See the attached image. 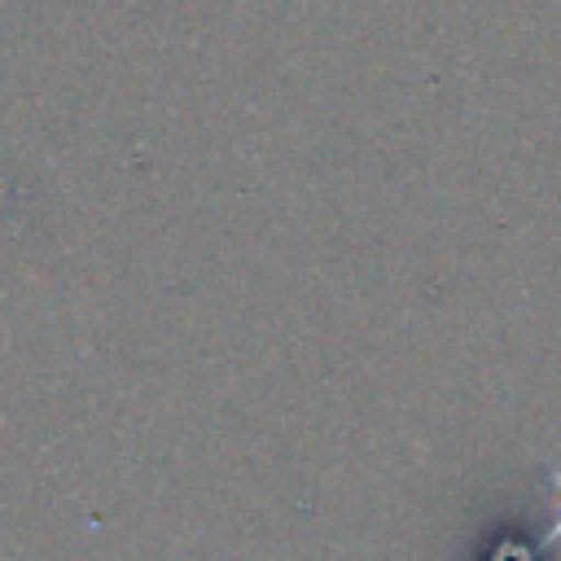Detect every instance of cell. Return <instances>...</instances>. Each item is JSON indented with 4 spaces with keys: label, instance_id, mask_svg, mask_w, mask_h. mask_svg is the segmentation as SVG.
<instances>
[{
    "label": "cell",
    "instance_id": "6da1fadb",
    "mask_svg": "<svg viewBox=\"0 0 561 561\" xmlns=\"http://www.w3.org/2000/svg\"><path fill=\"white\" fill-rule=\"evenodd\" d=\"M552 535H561V517H557V526H552Z\"/></svg>",
    "mask_w": 561,
    "mask_h": 561
}]
</instances>
